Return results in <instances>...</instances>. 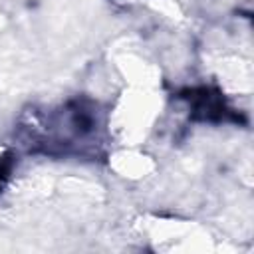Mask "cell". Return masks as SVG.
Here are the masks:
<instances>
[{
  "label": "cell",
  "instance_id": "cell-1",
  "mask_svg": "<svg viewBox=\"0 0 254 254\" xmlns=\"http://www.w3.org/2000/svg\"><path fill=\"white\" fill-rule=\"evenodd\" d=\"M192 95L189 97L194 105L196 113H202L204 119H222L228 111L224 109V103L218 95H212L210 89H198V91H190Z\"/></svg>",
  "mask_w": 254,
  "mask_h": 254
},
{
  "label": "cell",
  "instance_id": "cell-2",
  "mask_svg": "<svg viewBox=\"0 0 254 254\" xmlns=\"http://www.w3.org/2000/svg\"><path fill=\"white\" fill-rule=\"evenodd\" d=\"M10 165H12L10 157H4V159H0V189H2L4 181L8 179V173H10Z\"/></svg>",
  "mask_w": 254,
  "mask_h": 254
}]
</instances>
